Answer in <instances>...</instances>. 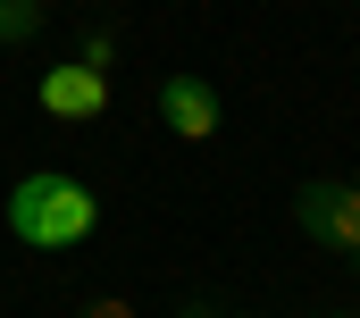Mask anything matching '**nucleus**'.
I'll list each match as a JSON object with an SVG mask.
<instances>
[{"label":"nucleus","instance_id":"nucleus-1","mask_svg":"<svg viewBox=\"0 0 360 318\" xmlns=\"http://www.w3.org/2000/svg\"><path fill=\"white\" fill-rule=\"evenodd\" d=\"M92 218H101L92 184L59 176V167L25 176V184L8 193V235H17V243H42V251H68V243H84V235H92Z\"/></svg>","mask_w":360,"mask_h":318},{"label":"nucleus","instance_id":"nucleus-6","mask_svg":"<svg viewBox=\"0 0 360 318\" xmlns=\"http://www.w3.org/2000/svg\"><path fill=\"white\" fill-rule=\"evenodd\" d=\"M92 318H134V310H126V302H92Z\"/></svg>","mask_w":360,"mask_h":318},{"label":"nucleus","instance_id":"nucleus-2","mask_svg":"<svg viewBox=\"0 0 360 318\" xmlns=\"http://www.w3.org/2000/svg\"><path fill=\"white\" fill-rule=\"evenodd\" d=\"M302 227L319 243H335V251H352L360 260V184H302Z\"/></svg>","mask_w":360,"mask_h":318},{"label":"nucleus","instance_id":"nucleus-3","mask_svg":"<svg viewBox=\"0 0 360 318\" xmlns=\"http://www.w3.org/2000/svg\"><path fill=\"white\" fill-rule=\"evenodd\" d=\"M42 109H51V117H68V126L101 117V109H109V84H101V68H84V59L51 68V76H42Z\"/></svg>","mask_w":360,"mask_h":318},{"label":"nucleus","instance_id":"nucleus-5","mask_svg":"<svg viewBox=\"0 0 360 318\" xmlns=\"http://www.w3.org/2000/svg\"><path fill=\"white\" fill-rule=\"evenodd\" d=\"M34 25V0H0V34H25Z\"/></svg>","mask_w":360,"mask_h":318},{"label":"nucleus","instance_id":"nucleus-4","mask_svg":"<svg viewBox=\"0 0 360 318\" xmlns=\"http://www.w3.org/2000/svg\"><path fill=\"white\" fill-rule=\"evenodd\" d=\"M160 117H168V134H184V143H210L218 134V92L201 76H168L160 84Z\"/></svg>","mask_w":360,"mask_h":318}]
</instances>
